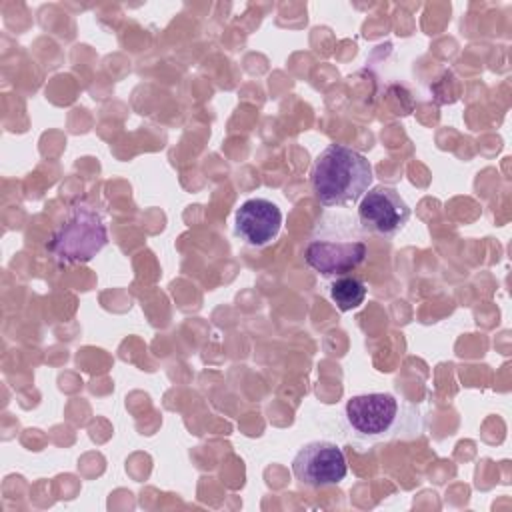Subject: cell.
Here are the masks:
<instances>
[{"label":"cell","mask_w":512,"mask_h":512,"mask_svg":"<svg viewBox=\"0 0 512 512\" xmlns=\"http://www.w3.org/2000/svg\"><path fill=\"white\" fill-rule=\"evenodd\" d=\"M372 178V164L364 154L342 144H330L312 164L310 186L322 206L334 208L358 202L368 192Z\"/></svg>","instance_id":"obj_1"},{"label":"cell","mask_w":512,"mask_h":512,"mask_svg":"<svg viewBox=\"0 0 512 512\" xmlns=\"http://www.w3.org/2000/svg\"><path fill=\"white\" fill-rule=\"evenodd\" d=\"M344 420L350 434L368 444L418 434V410L390 392L350 396L344 404Z\"/></svg>","instance_id":"obj_2"},{"label":"cell","mask_w":512,"mask_h":512,"mask_svg":"<svg viewBox=\"0 0 512 512\" xmlns=\"http://www.w3.org/2000/svg\"><path fill=\"white\" fill-rule=\"evenodd\" d=\"M108 244V228L98 210L88 204H74L64 222L52 234L48 250L64 264H84Z\"/></svg>","instance_id":"obj_3"},{"label":"cell","mask_w":512,"mask_h":512,"mask_svg":"<svg viewBox=\"0 0 512 512\" xmlns=\"http://www.w3.org/2000/svg\"><path fill=\"white\" fill-rule=\"evenodd\" d=\"M368 254V246L354 230L342 226H318L316 234L304 248L306 264L324 278L344 276L358 268Z\"/></svg>","instance_id":"obj_4"},{"label":"cell","mask_w":512,"mask_h":512,"mask_svg":"<svg viewBox=\"0 0 512 512\" xmlns=\"http://www.w3.org/2000/svg\"><path fill=\"white\" fill-rule=\"evenodd\" d=\"M294 478L308 488H326L340 484L348 474L344 450L330 440L304 444L292 460Z\"/></svg>","instance_id":"obj_5"},{"label":"cell","mask_w":512,"mask_h":512,"mask_svg":"<svg viewBox=\"0 0 512 512\" xmlns=\"http://www.w3.org/2000/svg\"><path fill=\"white\" fill-rule=\"evenodd\" d=\"M410 214V206L392 186L368 188L358 206L362 228L382 236H396L410 220Z\"/></svg>","instance_id":"obj_6"},{"label":"cell","mask_w":512,"mask_h":512,"mask_svg":"<svg viewBox=\"0 0 512 512\" xmlns=\"http://www.w3.org/2000/svg\"><path fill=\"white\" fill-rule=\"evenodd\" d=\"M282 228V210L268 198H248L234 214V232L244 244L264 248Z\"/></svg>","instance_id":"obj_7"},{"label":"cell","mask_w":512,"mask_h":512,"mask_svg":"<svg viewBox=\"0 0 512 512\" xmlns=\"http://www.w3.org/2000/svg\"><path fill=\"white\" fill-rule=\"evenodd\" d=\"M366 284L356 278V276H338L332 284H330V298L334 300V304L338 306V310L348 312L354 308H360L366 300Z\"/></svg>","instance_id":"obj_8"}]
</instances>
